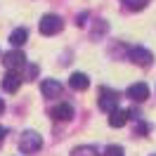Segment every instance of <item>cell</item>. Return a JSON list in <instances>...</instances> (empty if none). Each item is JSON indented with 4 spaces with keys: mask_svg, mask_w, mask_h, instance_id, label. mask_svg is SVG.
<instances>
[{
    "mask_svg": "<svg viewBox=\"0 0 156 156\" xmlns=\"http://www.w3.org/2000/svg\"><path fill=\"white\" fill-rule=\"evenodd\" d=\"M97 104H99L102 111H114L118 107V92H114V90H109V88H102L99 90Z\"/></svg>",
    "mask_w": 156,
    "mask_h": 156,
    "instance_id": "3",
    "label": "cell"
},
{
    "mask_svg": "<svg viewBox=\"0 0 156 156\" xmlns=\"http://www.w3.org/2000/svg\"><path fill=\"white\" fill-rule=\"evenodd\" d=\"M40 92H43V97H48V99L59 97V95H62V83L55 80V78H45L43 85H40Z\"/></svg>",
    "mask_w": 156,
    "mask_h": 156,
    "instance_id": "5",
    "label": "cell"
},
{
    "mask_svg": "<svg viewBox=\"0 0 156 156\" xmlns=\"http://www.w3.org/2000/svg\"><path fill=\"white\" fill-rule=\"evenodd\" d=\"M62 17H57V14H43V19H40L38 29L43 36H55V33H59L62 31Z\"/></svg>",
    "mask_w": 156,
    "mask_h": 156,
    "instance_id": "2",
    "label": "cell"
},
{
    "mask_svg": "<svg viewBox=\"0 0 156 156\" xmlns=\"http://www.w3.org/2000/svg\"><path fill=\"white\" fill-rule=\"evenodd\" d=\"M5 135H7V130H5V128L0 126V142H2V140H5Z\"/></svg>",
    "mask_w": 156,
    "mask_h": 156,
    "instance_id": "18",
    "label": "cell"
},
{
    "mask_svg": "<svg viewBox=\"0 0 156 156\" xmlns=\"http://www.w3.org/2000/svg\"><path fill=\"white\" fill-rule=\"evenodd\" d=\"M69 85H71L73 90H88L90 78L85 76V73H73V76H71V80H69Z\"/></svg>",
    "mask_w": 156,
    "mask_h": 156,
    "instance_id": "11",
    "label": "cell"
},
{
    "mask_svg": "<svg viewBox=\"0 0 156 156\" xmlns=\"http://www.w3.org/2000/svg\"><path fill=\"white\" fill-rule=\"evenodd\" d=\"M104 156H126V154H123V147L109 144V147H107V151H104Z\"/></svg>",
    "mask_w": 156,
    "mask_h": 156,
    "instance_id": "15",
    "label": "cell"
},
{
    "mask_svg": "<svg viewBox=\"0 0 156 156\" xmlns=\"http://www.w3.org/2000/svg\"><path fill=\"white\" fill-rule=\"evenodd\" d=\"M126 95L133 99V102H144V99L149 97V88H147V83H133V85L128 88Z\"/></svg>",
    "mask_w": 156,
    "mask_h": 156,
    "instance_id": "7",
    "label": "cell"
},
{
    "mask_svg": "<svg viewBox=\"0 0 156 156\" xmlns=\"http://www.w3.org/2000/svg\"><path fill=\"white\" fill-rule=\"evenodd\" d=\"M130 59H133L135 64H140V66H149L151 59H154V55H151L149 50H144V48H133L130 50Z\"/></svg>",
    "mask_w": 156,
    "mask_h": 156,
    "instance_id": "8",
    "label": "cell"
},
{
    "mask_svg": "<svg viewBox=\"0 0 156 156\" xmlns=\"http://www.w3.org/2000/svg\"><path fill=\"white\" fill-rule=\"evenodd\" d=\"M50 116L55 118V121H71L73 118V107L71 104H66V102H62V104H57L55 109H50Z\"/></svg>",
    "mask_w": 156,
    "mask_h": 156,
    "instance_id": "6",
    "label": "cell"
},
{
    "mask_svg": "<svg viewBox=\"0 0 156 156\" xmlns=\"http://www.w3.org/2000/svg\"><path fill=\"white\" fill-rule=\"evenodd\" d=\"M128 118H130V114H128L126 109L116 107L114 111H109V126L111 128H123L128 123Z\"/></svg>",
    "mask_w": 156,
    "mask_h": 156,
    "instance_id": "9",
    "label": "cell"
},
{
    "mask_svg": "<svg viewBox=\"0 0 156 156\" xmlns=\"http://www.w3.org/2000/svg\"><path fill=\"white\" fill-rule=\"evenodd\" d=\"M144 133H149V126L142 123V118H140V121H137V126H135V135H144Z\"/></svg>",
    "mask_w": 156,
    "mask_h": 156,
    "instance_id": "16",
    "label": "cell"
},
{
    "mask_svg": "<svg viewBox=\"0 0 156 156\" xmlns=\"http://www.w3.org/2000/svg\"><path fill=\"white\" fill-rule=\"evenodd\" d=\"M2 111H5V99L0 97V114H2Z\"/></svg>",
    "mask_w": 156,
    "mask_h": 156,
    "instance_id": "19",
    "label": "cell"
},
{
    "mask_svg": "<svg viewBox=\"0 0 156 156\" xmlns=\"http://www.w3.org/2000/svg\"><path fill=\"white\" fill-rule=\"evenodd\" d=\"M36 76H38V66H29V80H33Z\"/></svg>",
    "mask_w": 156,
    "mask_h": 156,
    "instance_id": "17",
    "label": "cell"
},
{
    "mask_svg": "<svg viewBox=\"0 0 156 156\" xmlns=\"http://www.w3.org/2000/svg\"><path fill=\"white\" fill-rule=\"evenodd\" d=\"M2 64H5V69H10V71H19V69L26 66V57H24V52H19V50H12V52H5Z\"/></svg>",
    "mask_w": 156,
    "mask_h": 156,
    "instance_id": "4",
    "label": "cell"
},
{
    "mask_svg": "<svg viewBox=\"0 0 156 156\" xmlns=\"http://www.w3.org/2000/svg\"><path fill=\"white\" fill-rule=\"evenodd\" d=\"M73 156H97V149L95 147H78V149H73Z\"/></svg>",
    "mask_w": 156,
    "mask_h": 156,
    "instance_id": "14",
    "label": "cell"
},
{
    "mask_svg": "<svg viewBox=\"0 0 156 156\" xmlns=\"http://www.w3.org/2000/svg\"><path fill=\"white\" fill-rule=\"evenodd\" d=\"M40 147H43V137H40L36 130H26L19 140V149L24 154H33V151H38Z\"/></svg>",
    "mask_w": 156,
    "mask_h": 156,
    "instance_id": "1",
    "label": "cell"
},
{
    "mask_svg": "<svg viewBox=\"0 0 156 156\" xmlns=\"http://www.w3.org/2000/svg\"><path fill=\"white\" fill-rule=\"evenodd\" d=\"M151 156H156V154H151Z\"/></svg>",
    "mask_w": 156,
    "mask_h": 156,
    "instance_id": "20",
    "label": "cell"
},
{
    "mask_svg": "<svg viewBox=\"0 0 156 156\" xmlns=\"http://www.w3.org/2000/svg\"><path fill=\"white\" fill-rule=\"evenodd\" d=\"M121 2H123V7L130 10V12H140L149 5V0H121Z\"/></svg>",
    "mask_w": 156,
    "mask_h": 156,
    "instance_id": "13",
    "label": "cell"
},
{
    "mask_svg": "<svg viewBox=\"0 0 156 156\" xmlns=\"http://www.w3.org/2000/svg\"><path fill=\"white\" fill-rule=\"evenodd\" d=\"M21 80H24V78L19 76V71H7L5 78H2V88L7 90V92H17L19 85H21Z\"/></svg>",
    "mask_w": 156,
    "mask_h": 156,
    "instance_id": "10",
    "label": "cell"
},
{
    "mask_svg": "<svg viewBox=\"0 0 156 156\" xmlns=\"http://www.w3.org/2000/svg\"><path fill=\"white\" fill-rule=\"evenodd\" d=\"M26 38H29V31L24 29V26H19V29H14V31L10 33V43L14 45V48L24 45V43H26Z\"/></svg>",
    "mask_w": 156,
    "mask_h": 156,
    "instance_id": "12",
    "label": "cell"
}]
</instances>
